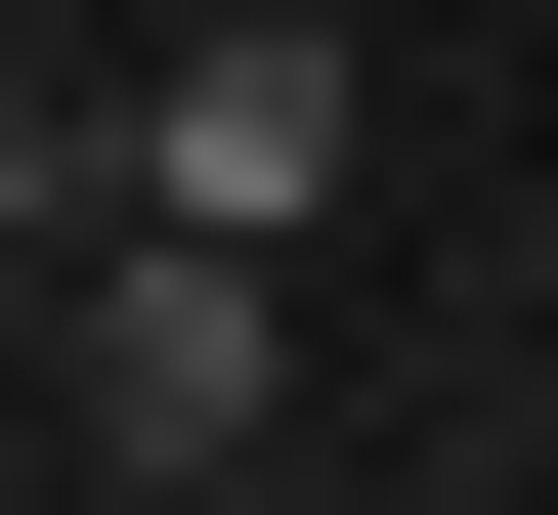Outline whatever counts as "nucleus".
I'll use <instances>...</instances> for the list:
<instances>
[{"instance_id":"nucleus-2","label":"nucleus","mask_w":558,"mask_h":515,"mask_svg":"<svg viewBox=\"0 0 558 515\" xmlns=\"http://www.w3.org/2000/svg\"><path fill=\"white\" fill-rule=\"evenodd\" d=\"M344 130H387V86L301 44V0H215V44H130V216H258V258H301V216H344Z\"/></svg>"},{"instance_id":"nucleus-3","label":"nucleus","mask_w":558,"mask_h":515,"mask_svg":"<svg viewBox=\"0 0 558 515\" xmlns=\"http://www.w3.org/2000/svg\"><path fill=\"white\" fill-rule=\"evenodd\" d=\"M86 216H130V86H86V44H0V301H44Z\"/></svg>"},{"instance_id":"nucleus-1","label":"nucleus","mask_w":558,"mask_h":515,"mask_svg":"<svg viewBox=\"0 0 558 515\" xmlns=\"http://www.w3.org/2000/svg\"><path fill=\"white\" fill-rule=\"evenodd\" d=\"M86 473H301V258L258 216H86Z\"/></svg>"}]
</instances>
